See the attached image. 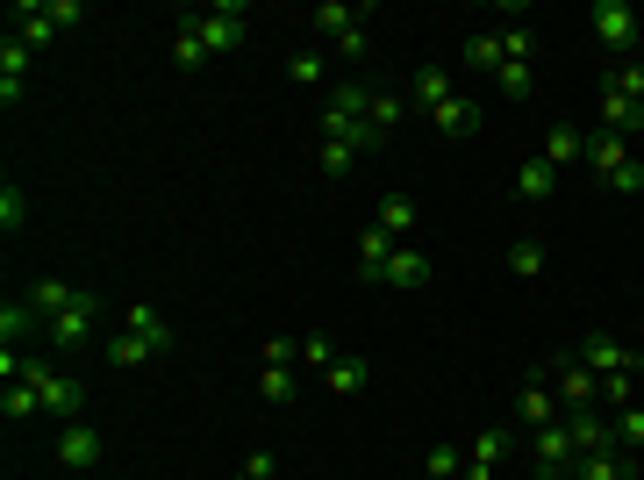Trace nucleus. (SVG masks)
Segmentation results:
<instances>
[{"mask_svg":"<svg viewBox=\"0 0 644 480\" xmlns=\"http://www.w3.org/2000/svg\"><path fill=\"white\" fill-rule=\"evenodd\" d=\"M22 380L43 395V416H58V424H80V409H86V387L72 380V373L43 366V358H22Z\"/></svg>","mask_w":644,"mask_h":480,"instance_id":"obj_1","label":"nucleus"},{"mask_svg":"<svg viewBox=\"0 0 644 480\" xmlns=\"http://www.w3.org/2000/svg\"><path fill=\"white\" fill-rule=\"evenodd\" d=\"M588 165H594V173H602L616 194H637V187H644V165L631 158V137H609V129H602V137L588 144Z\"/></svg>","mask_w":644,"mask_h":480,"instance_id":"obj_2","label":"nucleus"},{"mask_svg":"<svg viewBox=\"0 0 644 480\" xmlns=\"http://www.w3.org/2000/svg\"><path fill=\"white\" fill-rule=\"evenodd\" d=\"M551 395H559L565 416H580V409H594V401H602V373L580 366V358H551Z\"/></svg>","mask_w":644,"mask_h":480,"instance_id":"obj_3","label":"nucleus"},{"mask_svg":"<svg viewBox=\"0 0 644 480\" xmlns=\"http://www.w3.org/2000/svg\"><path fill=\"white\" fill-rule=\"evenodd\" d=\"M194 29H201L208 58H222V51H237V43L251 36V8H237V0H215L208 14H194Z\"/></svg>","mask_w":644,"mask_h":480,"instance_id":"obj_4","label":"nucleus"},{"mask_svg":"<svg viewBox=\"0 0 644 480\" xmlns=\"http://www.w3.org/2000/svg\"><path fill=\"white\" fill-rule=\"evenodd\" d=\"M94 323H101V294H72V309H58V316L51 323H43V330H51V344H58V352H80V344L86 337H94Z\"/></svg>","mask_w":644,"mask_h":480,"instance_id":"obj_5","label":"nucleus"},{"mask_svg":"<svg viewBox=\"0 0 644 480\" xmlns=\"http://www.w3.org/2000/svg\"><path fill=\"white\" fill-rule=\"evenodd\" d=\"M509 452H516V430H509V424H487L480 438H472V452H466V473H458V480H501V467H509Z\"/></svg>","mask_w":644,"mask_h":480,"instance_id":"obj_6","label":"nucleus"},{"mask_svg":"<svg viewBox=\"0 0 644 480\" xmlns=\"http://www.w3.org/2000/svg\"><path fill=\"white\" fill-rule=\"evenodd\" d=\"M530 452H537V473H544V480H565V473H573L580 467V445H573V430H565V416H559V424H544V430H530Z\"/></svg>","mask_w":644,"mask_h":480,"instance_id":"obj_7","label":"nucleus"},{"mask_svg":"<svg viewBox=\"0 0 644 480\" xmlns=\"http://www.w3.org/2000/svg\"><path fill=\"white\" fill-rule=\"evenodd\" d=\"M588 29L609 43V51H631V43H637V8H631V0H594Z\"/></svg>","mask_w":644,"mask_h":480,"instance_id":"obj_8","label":"nucleus"},{"mask_svg":"<svg viewBox=\"0 0 644 480\" xmlns=\"http://www.w3.org/2000/svg\"><path fill=\"white\" fill-rule=\"evenodd\" d=\"M580 366H594V373H602V380H609V373H631V366H644V352H637V344H623V337H602V330H588V344H580Z\"/></svg>","mask_w":644,"mask_h":480,"instance_id":"obj_9","label":"nucleus"},{"mask_svg":"<svg viewBox=\"0 0 644 480\" xmlns=\"http://www.w3.org/2000/svg\"><path fill=\"white\" fill-rule=\"evenodd\" d=\"M29 65H37V51L8 29V36H0V101H8V108L29 94Z\"/></svg>","mask_w":644,"mask_h":480,"instance_id":"obj_10","label":"nucleus"},{"mask_svg":"<svg viewBox=\"0 0 644 480\" xmlns=\"http://www.w3.org/2000/svg\"><path fill=\"white\" fill-rule=\"evenodd\" d=\"M101 452H107V445H101V430H94V424H65V430H58V467L94 473V467H101Z\"/></svg>","mask_w":644,"mask_h":480,"instance_id":"obj_11","label":"nucleus"},{"mask_svg":"<svg viewBox=\"0 0 644 480\" xmlns=\"http://www.w3.org/2000/svg\"><path fill=\"white\" fill-rule=\"evenodd\" d=\"M394 251H402V244H394V237L380 230V222H373V230H359V280H365V288H387Z\"/></svg>","mask_w":644,"mask_h":480,"instance_id":"obj_12","label":"nucleus"},{"mask_svg":"<svg viewBox=\"0 0 644 480\" xmlns=\"http://www.w3.org/2000/svg\"><path fill=\"white\" fill-rule=\"evenodd\" d=\"M559 416H565V409H559V395H551V387H544V380H530V387H523V395H516V424H530V430H544V424H559Z\"/></svg>","mask_w":644,"mask_h":480,"instance_id":"obj_13","label":"nucleus"},{"mask_svg":"<svg viewBox=\"0 0 644 480\" xmlns=\"http://www.w3.org/2000/svg\"><path fill=\"white\" fill-rule=\"evenodd\" d=\"M8 22H14V36H22L29 51H43V43L58 36V22H51V8H43V0H22V8H14Z\"/></svg>","mask_w":644,"mask_h":480,"instance_id":"obj_14","label":"nucleus"},{"mask_svg":"<svg viewBox=\"0 0 644 480\" xmlns=\"http://www.w3.org/2000/svg\"><path fill=\"white\" fill-rule=\"evenodd\" d=\"M322 108H330V115H359V123H365V108H373V86H365L359 72H351V80H330Z\"/></svg>","mask_w":644,"mask_h":480,"instance_id":"obj_15","label":"nucleus"},{"mask_svg":"<svg viewBox=\"0 0 644 480\" xmlns=\"http://www.w3.org/2000/svg\"><path fill=\"white\" fill-rule=\"evenodd\" d=\"M516 194H523V201H551V194H559V165H551V158H523V165H516Z\"/></svg>","mask_w":644,"mask_h":480,"instance_id":"obj_16","label":"nucleus"},{"mask_svg":"<svg viewBox=\"0 0 644 480\" xmlns=\"http://www.w3.org/2000/svg\"><path fill=\"white\" fill-rule=\"evenodd\" d=\"M309 22H315V36H330V43H344V36H351V29H365V14H359V8H344V0H322V8L309 14Z\"/></svg>","mask_w":644,"mask_h":480,"instance_id":"obj_17","label":"nucleus"},{"mask_svg":"<svg viewBox=\"0 0 644 480\" xmlns=\"http://www.w3.org/2000/svg\"><path fill=\"white\" fill-rule=\"evenodd\" d=\"M72 294H80V288H72V280H58V273H43V280H37V288H29V294H22V302H29V309H37V316H43V323H51V316H58V309H72Z\"/></svg>","mask_w":644,"mask_h":480,"instance_id":"obj_18","label":"nucleus"},{"mask_svg":"<svg viewBox=\"0 0 644 480\" xmlns=\"http://www.w3.org/2000/svg\"><path fill=\"white\" fill-rule=\"evenodd\" d=\"M387 288H402V294L429 288V259H423L416 244H402V251H394V265H387Z\"/></svg>","mask_w":644,"mask_h":480,"instance_id":"obj_19","label":"nucleus"},{"mask_svg":"<svg viewBox=\"0 0 644 480\" xmlns=\"http://www.w3.org/2000/svg\"><path fill=\"white\" fill-rule=\"evenodd\" d=\"M602 129L609 137H644V108L623 94H602Z\"/></svg>","mask_w":644,"mask_h":480,"instance_id":"obj_20","label":"nucleus"},{"mask_svg":"<svg viewBox=\"0 0 644 480\" xmlns=\"http://www.w3.org/2000/svg\"><path fill=\"white\" fill-rule=\"evenodd\" d=\"M322 137H330V144H351V152H380V137L359 123V115H330V108H322Z\"/></svg>","mask_w":644,"mask_h":480,"instance_id":"obj_21","label":"nucleus"},{"mask_svg":"<svg viewBox=\"0 0 644 480\" xmlns=\"http://www.w3.org/2000/svg\"><path fill=\"white\" fill-rule=\"evenodd\" d=\"M429 123H437L444 137H472V129H480V108H472L466 94H451L444 108H429Z\"/></svg>","mask_w":644,"mask_h":480,"instance_id":"obj_22","label":"nucleus"},{"mask_svg":"<svg viewBox=\"0 0 644 480\" xmlns=\"http://www.w3.org/2000/svg\"><path fill=\"white\" fill-rule=\"evenodd\" d=\"M573 480H631V452H580V467H573Z\"/></svg>","mask_w":644,"mask_h":480,"instance_id":"obj_23","label":"nucleus"},{"mask_svg":"<svg viewBox=\"0 0 644 480\" xmlns=\"http://www.w3.org/2000/svg\"><path fill=\"white\" fill-rule=\"evenodd\" d=\"M322 380H330V395H359V387L373 380V366H365L359 352H336V366L322 373Z\"/></svg>","mask_w":644,"mask_h":480,"instance_id":"obj_24","label":"nucleus"},{"mask_svg":"<svg viewBox=\"0 0 644 480\" xmlns=\"http://www.w3.org/2000/svg\"><path fill=\"white\" fill-rule=\"evenodd\" d=\"M402 115H408V108H402V94H380V86H373V108H365V129H373L380 144H387L394 129H402Z\"/></svg>","mask_w":644,"mask_h":480,"instance_id":"obj_25","label":"nucleus"},{"mask_svg":"<svg viewBox=\"0 0 644 480\" xmlns=\"http://www.w3.org/2000/svg\"><path fill=\"white\" fill-rule=\"evenodd\" d=\"M580 152H588V137H580L573 123H551V129H544V152H537V158H551V165H573Z\"/></svg>","mask_w":644,"mask_h":480,"instance_id":"obj_26","label":"nucleus"},{"mask_svg":"<svg viewBox=\"0 0 644 480\" xmlns=\"http://www.w3.org/2000/svg\"><path fill=\"white\" fill-rule=\"evenodd\" d=\"M565 430H573V445H580V452H609V445H616V438H609V424H602V416H594V409L565 416Z\"/></svg>","mask_w":644,"mask_h":480,"instance_id":"obj_27","label":"nucleus"},{"mask_svg":"<svg viewBox=\"0 0 644 480\" xmlns=\"http://www.w3.org/2000/svg\"><path fill=\"white\" fill-rule=\"evenodd\" d=\"M258 401H266V409H287V401H294V366H266V373H258Z\"/></svg>","mask_w":644,"mask_h":480,"instance_id":"obj_28","label":"nucleus"},{"mask_svg":"<svg viewBox=\"0 0 644 480\" xmlns=\"http://www.w3.org/2000/svg\"><path fill=\"white\" fill-rule=\"evenodd\" d=\"M609 438H616V452H644V409L631 401V409H616V424H609Z\"/></svg>","mask_w":644,"mask_h":480,"instance_id":"obj_29","label":"nucleus"},{"mask_svg":"<svg viewBox=\"0 0 644 480\" xmlns=\"http://www.w3.org/2000/svg\"><path fill=\"white\" fill-rule=\"evenodd\" d=\"M37 409H43V395L29 380H8V387H0V416H8V424H22V416H37Z\"/></svg>","mask_w":644,"mask_h":480,"instance_id":"obj_30","label":"nucleus"},{"mask_svg":"<svg viewBox=\"0 0 644 480\" xmlns=\"http://www.w3.org/2000/svg\"><path fill=\"white\" fill-rule=\"evenodd\" d=\"M29 330H37V309H29V302H0V344H8V352H14V337H29Z\"/></svg>","mask_w":644,"mask_h":480,"instance_id":"obj_31","label":"nucleus"},{"mask_svg":"<svg viewBox=\"0 0 644 480\" xmlns=\"http://www.w3.org/2000/svg\"><path fill=\"white\" fill-rule=\"evenodd\" d=\"M416 101H423V108H444V101H451V72H444V65H423L416 72Z\"/></svg>","mask_w":644,"mask_h":480,"instance_id":"obj_32","label":"nucleus"},{"mask_svg":"<svg viewBox=\"0 0 644 480\" xmlns=\"http://www.w3.org/2000/svg\"><path fill=\"white\" fill-rule=\"evenodd\" d=\"M609 94H623V101H637V108H644V58H623V65L609 72Z\"/></svg>","mask_w":644,"mask_h":480,"instance_id":"obj_33","label":"nucleus"},{"mask_svg":"<svg viewBox=\"0 0 644 480\" xmlns=\"http://www.w3.org/2000/svg\"><path fill=\"white\" fill-rule=\"evenodd\" d=\"M287 80L322 86V80H330V58H322V51H294V58H287Z\"/></svg>","mask_w":644,"mask_h":480,"instance_id":"obj_34","label":"nucleus"},{"mask_svg":"<svg viewBox=\"0 0 644 480\" xmlns=\"http://www.w3.org/2000/svg\"><path fill=\"white\" fill-rule=\"evenodd\" d=\"M495 86H501V101H530V58H509L495 72Z\"/></svg>","mask_w":644,"mask_h":480,"instance_id":"obj_35","label":"nucleus"},{"mask_svg":"<svg viewBox=\"0 0 644 480\" xmlns=\"http://www.w3.org/2000/svg\"><path fill=\"white\" fill-rule=\"evenodd\" d=\"M466 65L472 72H501L509 58H501V36H466Z\"/></svg>","mask_w":644,"mask_h":480,"instance_id":"obj_36","label":"nucleus"},{"mask_svg":"<svg viewBox=\"0 0 644 480\" xmlns=\"http://www.w3.org/2000/svg\"><path fill=\"white\" fill-rule=\"evenodd\" d=\"M509 273H516V280H537V273H544V244H537V237L509 244Z\"/></svg>","mask_w":644,"mask_h":480,"instance_id":"obj_37","label":"nucleus"},{"mask_svg":"<svg viewBox=\"0 0 644 480\" xmlns=\"http://www.w3.org/2000/svg\"><path fill=\"white\" fill-rule=\"evenodd\" d=\"M380 230H387V237H394V244H402V237H408V230H416V201H402V194H394V201H387V208H380Z\"/></svg>","mask_w":644,"mask_h":480,"instance_id":"obj_38","label":"nucleus"},{"mask_svg":"<svg viewBox=\"0 0 644 480\" xmlns=\"http://www.w3.org/2000/svg\"><path fill=\"white\" fill-rule=\"evenodd\" d=\"M173 65H187V72H194V65H208V43H201V29H194V22L173 36Z\"/></svg>","mask_w":644,"mask_h":480,"instance_id":"obj_39","label":"nucleus"},{"mask_svg":"<svg viewBox=\"0 0 644 480\" xmlns=\"http://www.w3.org/2000/svg\"><path fill=\"white\" fill-rule=\"evenodd\" d=\"M423 473L429 480H458V473H466V452H458V445H437V452L423 459Z\"/></svg>","mask_w":644,"mask_h":480,"instance_id":"obj_40","label":"nucleus"},{"mask_svg":"<svg viewBox=\"0 0 644 480\" xmlns=\"http://www.w3.org/2000/svg\"><path fill=\"white\" fill-rule=\"evenodd\" d=\"M22 222H29V201H22V187H14V179H8V187H0V230H22Z\"/></svg>","mask_w":644,"mask_h":480,"instance_id":"obj_41","label":"nucleus"},{"mask_svg":"<svg viewBox=\"0 0 644 480\" xmlns=\"http://www.w3.org/2000/svg\"><path fill=\"white\" fill-rule=\"evenodd\" d=\"M351 158H359V152H351V144H330V137H322V152H315L322 179H344V173H351Z\"/></svg>","mask_w":644,"mask_h":480,"instance_id":"obj_42","label":"nucleus"},{"mask_svg":"<svg viewBox=\"0 0 644 480\" xmlns=\"http://www.w3.org/2000/svg\"><path fill=\"white\" fill-rule=\"evenodd\" d=\"M301 358H309V366H322V373H330V366H336V344H330V337H301Z\"/></svg>","mask_w":644,"mask_h":480,"instance_id":"obj_43","label":"nucleus"},{"mask_svg":"<svg viewBox=\"0 0 644 480\" xmlns=\"http://www.w3.org/2000/svg\"><path fill=\"white\" fill-rule=\"evenodd\" d=\"M602 401H609V409H631V373H609V380H602Z\"/></svg>","mask_w":644,"mask_h":480,"instance_id":"obj_44","label":"nucleus"},{"mask_svg":"<svg viewBox=\"0 0 644 480\" xmlns=\"http://www.w3.org/2000/svg\"><path fill=\"white\" fill-rule=\"evenodd\" d=\"M294 358H301L294 337H266V366H294Z\"/></svg>","mask_w":644,"mask_h":480,"instance_id":"obj_45","label":"nucleus"},{"mask_svg":"<svg viewBox=\"0 0 644 480\" xmlns=\"http://www.w3.org/2000/svg\"><path fill=\"white\" fill-rule=\"evenodd\" d=\"M43 8H51V22H58V29H72V22H86V8H80V0H43Z\"/></svg>","mask_w":644,"mask_h":480,"instance_id":"obj_46","label":"nucleus"},{"mask_svg":"<svg viewBox=\"0 0 644 480\" xmlns=\"http://www.w3.org/2000/svg\"><path fill=\"white\" fill-rule=\"evenodd\" d=\"M530 51H537L530 29H509V36H501V58H530Z\"/></svg>","mask_w":644,"mask_h":480,"instance_id":"obj_47","label":"nucleus"},{"mask_svg":"<svg viewBox=\"0 0 644 480\" xmlns=\"http://www.w3.org/2000/svg\"><path fill=\"white\" fill-rule=\"evenodd\" d=\"M272 473H280V459H272V452H251V459H243V480H272Z\"/></svg>","mask_w":644,"mask_h":480,"instance_id":"obj_48","label":"nucleus"},{"mask_svg":"<svg viewBox=\"0 0 644 480\" xmlns=\"http://www.w3.org/2000/svg\"><path fill=\"white\" fill-rule=\"evenodd\" d=\"M423 480H429V473H423Z\"/></svg>","mask_w":644,"mask_h":480,"instance_id":"obj_49","label":"nucleus"}]
</instances>
